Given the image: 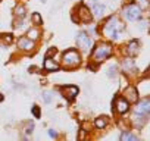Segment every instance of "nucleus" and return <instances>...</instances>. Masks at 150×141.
I'll list each match as a JSON object with an SVG mask.
<instances>
[{
    "label": "nucleus",
    "mask_w": 150,
    "mask_h": 141,
    "mask_svg": "<svg viewBox=\"0 0 150 141\" xmlns=\"http://www.w3.org/2000/svg\"><path fill=\"white\" fill-rule=\"evenodd\" d=\"M124 31V24L116 18V16H112L109 18V21L106 22L105 25V32L112 38V40H116L121 37V32Z\"/></svg>",
    "instance_id": "f257e3e1"
},
{
    "label": "nucleus",
    "mask_w": 150,
    "mask_h": 141,
    "mask_svg": "<svg viewBox=\"0 0 150 141\" xmlns=\"http://www.w3.org/2000/svg\"><path fill=\"white\" fill-rule=\"evenodd\" d=\"M110 54H112V47H110V44H108V43H99V44L94 47L93 59H94V62L100 63V62H103L105 59H108Z\"/></svg>",
    "instance_id": "f03ea898"
},
{
    "label": "nucleus",
    "mask_w": 150,
    "mask_h": 141,
    "mask_svg": "<svg viewBox=\"0 0 150 141\" xmlns=\"http://www.w3.org/2000/svg\"><path fill=\"white\" fill-rule=\"evenodd\" d=\"M62 62L65 68H77L81 63V56L77 50H68L62 56Z\"/></svg>",
    "instance_id": "7ed1b4c3"
},
{
    "label": "nucleus",
    "mask_w": 150,
    "mask_h": 141,
    "mask_svg": "<svg viewBox=\"0 0 150 141\" xmlns=\"http://www.w3.org/2000/svg\"><path fill=\"white\" fill-rule=\"evenodd\" d=\"M124 15L128 21H138L141 18V8L137 5H128L124 9Z\"/></svg>",
    "instance_id": "20e7f679"
},
{
    "label": "nucleus",
    "mask_w": 150,
    "mask_h": 141,
    "mask_svg": "<svg viewBox=\"0 0 150 141\" xmlns=\"http://www.w3.org/2000/svg\"><path fill=\"white\" fill-rule=\"evenodd\" d=\"M77 41H78V46H80V49H81L83 51H88V50L91 49V40H90V37L87 35V32H80Z\"/></svg>",
    "instance_id": "39448f33"
},
{
    "label": "nucleus",
    "mask_w": 150,
    "mask_h": 141,
    "mask_svg": "<svg viewBox=\"0 0 150 141\" xmlns=\"http://www.w3.org/2000/svg\"><path fill=\"white\" fill-rule=\"evenodd\" d=\"M60 93H62V96H65L66 99L72 100L75 96L78 94V88L74 87V85H63V87H60Z\"/></svg>",
    "instance_id": "423d86ee"
},
{
    "label": "nucleus",
    "mask_w": 150,
    "mask_h": 141,
    "mask_svg": "<svg viewBox=\"0 0 150 141\" xmlns=\"http://www.w3.org/2000/svg\"><path fill=\"white\" fill-rule=\"evenodd\" d=\"M124 99L128 102V103H135L138 100V93L134 87H127L125 91H124Z\"/></svg>",
    "instance_id": "0eeeda50"
},
{
    "label": "nucleus",
    "mask_w": 150,
    "mask_h": 141,
    "mask_svg": "<svg viewBox=\"0 0 150 141\" xmlns=\"http://www.w3.org/2000/svg\"><path fill=\"white\" fill-rule=\"evenodd\" d=\"M150 103H149V99H144L143 102H140V104L135 107V113L140 115V116H144L147 118L149 116V110H150Z\"/></svg>",
    "instance_id": "6e6552de"
},
{
    "label": "nucleus",
    "mask_w": 150,
    "mask_h": 141,
    "mask_svg": "<svg viewBox=\"0 0 150 141\" xmlns=\"http://www.w3.org/2000/svg\"><path fill=\"white\" fill-rule=\"evenodd\" d=\"M78 12H80V18H81L83 22H90V21L93 19V13L87 9V6L81 5V6L78 8Z\"/></svg>",
    "instance_id": "1a4fd4ad"
},
{
    "label": "nucleus",
    "mask_w": 150,
    "mask_h": 141,
    "mask_svg": "<svg viewBox=\"0 0 150 141\" xmlns=\"http://www.w3.org/2000/svg\"><path fill=\"white\" fill-rule=\"evenodd\" d=\"M44 69L49 70V72H53V70H57L59 69V65L56 62H53V59L50 56H47L44 59Z\"/></svg>",
    "instance_id": "9d476101"
},
{
    "label": "nucleus",
    "mask_w": 150,
    "mask_h": 141,
    "mask_svg": "<svg viewBox=\"0 0 150 141\" xmlns=\"http://www.w3.org/2000/svg\"><path fill=\"white\" fill-rule=\"evenodd\" d=\"M129 107V103L125 99H116V112L118 113H125Z\"/></svg>",
    "instance_id": "9b49d317"
},
{
    "label": "nucleus",
    "mask_w": 150,
    "mask_h": 141,
    "mask_svg": "<svg viewBox=\"0 0 150 141\" xmlns=\"http://www.w3.org/2000/svg\"><path fill=\"white\" fill-rule=\"evenodd\" d=\"M18 46L21 47V49H24V50H33V47H34V44H33V41L30 40V38H25V37H22V38H19V41H18Z\"/></svg>",
    "instance_id": "f8f14e48"
},
{
    "label": "nucleus",
    "mask_w": 150,
    "mask_h": 141,
    "mask_svg": "<svg viewBox=\"0 0 150 141\" xmlns=\"http://www.w3.org/2000/svg\"><path fill=\"white\" fill-rule=\"evenodd\" d=\"M138 49H140L138 41H137V40H132V41L128 44V47H127V53H128L129 56H135V54L138 53Z\"/></svg>",
    "instance_id": "ddd939ff"
},
{
    "label": "nucleus",
    "mask_w": 150,
    "mask_h": 141,
    "mask_svg": "<svg viewBox=\"0 0 150 141\" xmlns=\"http://www.w3.org/2000/svg\"><path fill=\"white\" fill-rule=\"evenodd\" d=\"M93 13H94V16L96 18H100L103 13H105V5H100V3H94L93 5Z\"/></svg>",
    "instance_id": "4468645a"
},
{
    "label": "nucleus",
    "mask_w": 150,
    "mask_h": 141,
    "mask_svg": "<svg viewBox=\"0 0 150 141\" xmlns=\"http://www.w3.org/2000/svg\"><path fill=\"white\" fill-rule=\"evenodd\" d=\"M94 125H96L97 128H105V126L108 125V118H103V116L97 118L96 122H94Z\"/></svg>",
    "instance_id": "2eb2a0df"
},
{
    "label": "nucleus",
    "mask_w": 150,
    "mask_h": 141,
    "mask_svg": "<svg viewBox=\"0 0 150 141\" xmlns=\"http://www.w3.org/2000/svg\"><path fill=\"white\" fill-rule=\"evenodd\" d=\"M38 35H40V32H38V30H34V28H31L30 31H28V38L30 40H35V38H38Z\"/></svg>",
    "instance_id": "dca6fc26"
},
{
    "label": "nucleus",
    "mask_w": 150,
    "mask_h": 141,
    "mask_svg": "<svg viewBox=\"0 0 150 141\" xmlns=\"http://www.w3.org/2000/svg\"><path fill=\"white\" fill-rule=\"evenodd\" d=\"M121 140H122V141H125V140H138V137H137V135H132L131 132H124V134L121 135Z\"/></svg>",
    "instance_id": "f3484780"
},
{
    "label": "nucleus",
    "mask_w": 150,
    "mask_h": 141,
    "mask_svg": "<svg viewBox=\"0 0 150 141\" xmlns=\"http://www.w3.org/2000/svg\"><path fill=\"white\" fill-rule=\"evenodd\" d=\"M33 22H35L37 25H40L41 24V16L38 13H33Z\"/></svg>",
    "instance_id": "a211bd4d"
},
{
    "label": "nucleus",
    "mask_w": 150,
    "mask_h": 141,
    "mask_svg": "<svg viewBox=\"0 0 150 141\" xmlns=\"http://www.w3.org/2000/svg\"><path fill=\"white\" fill-rule=\"evenodd\" d=\"M31 112H33V115H34L35 118H40V109H38V106H33Z\"/></svg>",
    "instance_id": "6ab92c4d"
},
{
    "label": "nucleus",
    "mask_w": 150,
    "mask_h": 141,
    "mask_svg": "<svg viewBox=\"0 0 150 141\" xmlns=\"http://www.w3.org/2000/svg\"><path fill=\"white\" fill-rule=\"evenodd\" d=\"M44 100H46L47 103L52 100V97H50V93H49V91H47V93H44Z\"/></svg>",
    "instance_id": "aec40b11"
},
{
    "label": "nucleus",
    "mask_w": 150,
    "mask_h": 141,
    "mask_svg": "<svg viewBox=\"0 0 150 141\" xmlns=\"http://www.w3.org/2000/svg\"><path fill=\"white\" fill-rule=\"evenodd\" d=\"M49 134H50V137H52V138H56V132H54V129H50V131H49Z\"/></svg>",
    "instance_id": "412c9836"
},
{
    "label": "nucleus",
    "mask_w": 150,
    "mask_h": 141,
    "mask_svg": "<svg viewBox=\"0 0 150 141\" xmlns=\"http://www.w3.org/2000/svg\"><path fill=\"white\" fill-rule=\"evenodd\" d=\"M141 3H143V6H147V0H141Z\"/></svg>",
    "instance_id": "4be33fe9"
},
{
    "label": "nucleus",
    "mask_w": 150,
    "mask_h": 141,
    "mask_svg": "<svg viewBox=\"0 0 150 141\" xmlns=\"http://www.w3.org/2000/svg\"><path fill=\"white\" fill-rule=\"evenodd\" d=\"M0 102H3V96L2 94H0Z\"/></svg>",
    "instance_id": "5701e85b"
}]
</instances>
